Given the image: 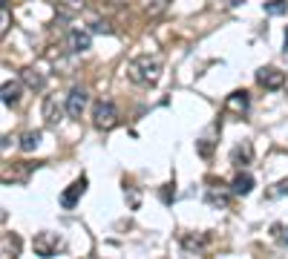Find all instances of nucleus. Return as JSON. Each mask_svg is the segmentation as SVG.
<instances>
[{
	"label": "nucleus",
	"mask_w": 288,
	"mask_h": 259,
	"mask_svg": "<svg viewBox=\"0 0 288 259\" xmlns=\"http://www.w3.org/2000/svg\"><path fill=\"white\" fill-rule=\"evenodd\" d=\"M127 75L133 84H141V87H153L159 75H162V58L159 55H138L130 61L127 66Z\"/></svg>",
	"instance_id": "nucleus-1"
},
{
	"label": "nucleus",
	"mask_w": 288,
	"mask_h": 259,
	"mask_svg": "<svg viewBox=\"0 0 288 259\" xmlns=\"http://www.w3.org/2000/svg\"><path fill=\"white\" fill-rule=\"evenodd\" d=\"M92 124L95 130H113L118 124V109L113 101H98L95 107H92Z\"/></svg>",
	"instance_id": "nucleus-2"
},
{
	"label": "nucleus",
	"mask_w": 288,
	"mask_h": 259,
	"mask_svg": "<svg viewBox=\"0 0 288 259\" xmlns=\"http://www.w3.org/2000/svg\"><path fill=\"white\" fill-rule=\"evenodd\" d=\"M87 101H90V92L84 90V87H72L69 95H66V116L81 118L84 109H87Z\"/></svg>",
	"instance_id": "nucleus-3"
},
{
	"label": "nucleus",
	"mask_w": 288,
	"mask_h": 259,
	"mask_svg": "<svg viewBox=\"0 0 288 259\" xmlns=\"http://www.w3.org/2000/svg\"><path fill=\"white\" fill-rule=\"evenodd\" d=\"M257 84L262 90H282L285 87V72L277 69V66H262L257 72Z\"/></svg>",
	"instance_id": "nucleus-4"
},
{
	"label": "nucleus",
	"mask_w": 288,
	"mask_h": 259,
	"mask_svg": "<svg viewBox=\"0 0 288 259\" xmlns=\"http://www.w3.org/2000/svg\"><path fill=\"white\" fill-rule=\"evenodd\" d=\"M63 109H66V104H61V98L58 95H46L44 98V121L49 127H55V124H61L63 121Z\"/></svg>",
	"instance_id": "nucleus-5"
},
{
	"label": "nucleus",
	"mask_w": 288,
	"mask_h": 259,
	"mask_svg": "<svg viewBox=\"0 0 288 259\" xmlns=\"http://www.w3.org/2000/svg\"><path fill=\"white\" fill-rule=\"evenodd\" d=\"M84 190H87V176H81V179H75L69 184V188L61 193V207H66V210H72V207L78 205V199L84 196Z\"/></svg>",
	"instance_id": "nucleus-6"
},
{
	"label": "nucleus",
	"mask_w": 288,
	"mask_h": 259,
	"mask_svg": "<svg viewBox=\"0 0 288 259\" xmlns=\"http://www.w3.org/2000/svg\"><path fill=\"white\" fill-rule=\"evenodd\" d=\"M58 248H61L58 233H38L35 236V253L38 256H55Z\"/></svg>",
	"instance_id": "nucleus-7"
},
{
	"label": "nucleus",
	"mask_w": 288,
	"mask_h": 259,
	"mask_svg": "<svg viewBox=\"0 0 288 259\" xmlns=\"http://www.w3.org/2000/svg\"><path fill=\"white\" fill-rule=\"evenodd\" d=\"M90 46H92V38H90L87 29H72V32H69V49L75 55H84Z\"/></svg>",
	"instance_id": "nucleus-8"
},
{
	"label": "nucleus",
	"mask_w": 288,
	"mask_h": 259,
	"mask_svg": "<svg viewBox=\"0 0 288 259\" xmlns=\"http://www.w3.org/2000/svg\"><path fill=\"white\" fill-rule=\"evenodd\" d=\"M251 190H254V176L239 170L234 176V181H231V193H234V196H248Z\"/></svg>",
	"instance_id": "nucleus-9"
},
{
	"label": "nucleus",
	"mask_w": 288,
	"mask_h": 259,
	"mask_svg": "<svg viewBox=\"0 0 288 259\" xmlns=\"http://www.w3.org/2000/svg\"><path fill=\"white\" fill-rule=\"evenodd\" d=\"M251 159H254V147H251V141L236 144L234 150H231V161H234L236 167H245V164H251Z\"/></svg>",
	"instance_id": "nucleus-10"
},
{
	"label": "nucleus",
	"mask_w": 288,
	"mask_h": 259,
	"mask_svg": "<svg viewBox=\"0 0 288 259\" xmlns=\"http://www.w3.org/2000/svg\"><path fill=\"white\" fill-rule=\"evenodd\" d=\"M248 104H251V98H248V92H245V90L231 92V95H228V101H225V107L231 109V113H239V116L248 109Z\"/></svg>",
	"instance_id": "nucleus-11"
},
{
	"label": "nucleus",
	"mask_w": 288,
	"mask_h": 259,
	"mask_svg": "<svg viewBox=\"0 0 288 259\" xmlns=\"http://www.w3.org/2000/svg\"><path fill=\"white\" fill-rule=\"evenodd\" d=\"M20 81H23V84H26L29 90H44V75H41V72L35 69V66H26V69L20 72Z\"/></svg>",
	"instance_id": "nucleus-12"
},
{
	"label": "nucleus",
	"mask_w": 288,
	"mask_h": 259,
	"mask_svg": "<svg viewBox=\"0 0 288 259\" xmlns=\"http://www.w3.org/2000/svg\"><path fill=\"white\" fill-rule=\"evenodd\" d=\"M18 101H20V84L18 81H6V84H3V104H6V107H15Z\"/></svg>",
	"instance_id": "nucleus-13"
},
{
	"label": "nucleus",
	"mask_w": 288,
	"mask_h": 259,
	"mask_svg": "<svg viewBox=\"0 0 288 259\" xmlns=\"http://www.w3.org/2000/svg\"><path fill=\"white\" fill-rule=\"evenodd\" d=\"M207 242H210L207 233H202V236H190V233H185V236H182V248L185 250H202Z\"/></svg>",
	"instance_id": "nucleus-14"
},
{
	"label": "nucleus",
	"mask_w": 288,
	"mask_h": 259,
	"mask_svg": "<svg viewBox=\"0 0 288 259\" xmlns=\"http://www.w3.org/2000/svg\"><path fill=\"white\" fill-rule=\"evenodd\" d=\"M207 202L216 205V207H225L228 202H231V193L222 190V184H219V188H207Z\"/></svg>",
	"instance_id": "nucleus-15"
},
{
	"label": "nucleus",
	"mask_w": 288,
	"mask_h": 259,
	"mask_svg": "<svg viewBox=\"0 0 288 259\" xmlns=\"http://www.w3.org/2000/svg\"><path fill=\"white\" fill-rule=\"evenodd\" d=\"M38 144H41V130H29V133L20 135V150L23 153L38 150Z\"/></svg>",
	"instance_id": "nucleus-16"
},
{
	"label": "nucleus",
	"mask_w": 288,
	"mask_h": 259,
	"mask_svg": "<svg viewBox=\"0 0 288 259\" xmlns=\"http://www.w3.org/2000/svg\"><path fill=\"white\" fill-rule=\"evenodd\" d=\"M262 9H265V15H271V18H279V15L288 12V0H271V3L262 6Z\"/></svg>",
	"instance_id": "nucleus-17"
},
{
	"label": "nucleus",
	"mask_w": 288,
	"mask_h": 259,
	"mask_svg": "<svg viewBox=\"0 0 288 259\" xmlns=\"http://www.w3.org/2000/svg\"><path fill=\"white\" fill-rule=\"evenodd\" d=\"M210 133H213V127H210ZM210 133H207V135H202V138L196 141V150H199V156H205V159L210 156V153H213V135H210Z\"/></svg>",
	"instance_id": "nucleus-18"
},
{
	"label": "nucleus",
	"mask_w": 288,
	"mask_h": 259,
	"mask_svg": "<svg viewBox=\"0 0 288 259\" xmlns=\"http://www.w3.org/2000/svg\"><path fill=\"white\" fill-rule=\"evenodd\" d=\"M170 6V0H144V9H147V15H162L164 9Z\"/></svg>",
	"instance_id": "nucleus-19"
},
{
	"label": "nucleus",
	"mask_w": 288,
	"mask_h": 259,
	"mask_svg": "<svg viewBox=\"0 0 288 259\" xmlns=\"http://www.w3.org/2000/svg\"><path fill=\"white\" fill-rule=\"evenodd\" d=\"M90 32H95V35H113V26H110L107 20L92 18V20H90Z\"/></svg>",
	"instance_id": "nucleus-20"
},
{
	"label": "nucleus",
	"mask_w": 288,
	"mask_h": 259,
	"mask_svg": "<svg viewBox=\"0 0 288 259\" xmlns=\"http://www.w3.org/2000/svg\"><path fill=\"white\" fill-rule=\"evenodd\" d=\"M58 3H61L63 9H81L84 6V0H58Z\"/></svg>",
	"instance_id": "nucleus-21"
},
{
	"label": "nucleus",
	"mask_w": 288,
	"mask_h": 259,
	"mask_svg": "<svg viewBox=\"0 0 288 259\" xmlns=\"http://www.w3.org/2000/svg\"><path fill=\"white\" fill-rule=\"evenodd\" d=\"M274 233H277V239L288 248V228H279V225H277V228H274Z\"/></svg>",
	"instance_id": "nucleus-22"
},
{
	"label": "nucleus",
	"mask_w": 288,
	"mask_h": 259,
	"mask_svg": "<svg viewBox=\"0 0 288 259\" xmlns=\"http://www.w3.org/2000/svg\"><path fill=\"white\" fill-rule=\"evenodd\" d=\"M170 188H173V184H167V188L162 190V202H164V205H170L173 196H176V190H170Z\"/></svg>",
	"instance_id": "nucleus-23"
},
{
	"label": "nucleus",
	"mask_w": 288,
	"mask_h": 259,
	"mask_svg": "<svg viewBox=\"0 0 288 259\" xmlns=\"http://www.w3.org/2000/svg\"><path fill=\"white\" fill-rule=\"evenodd\" d=\"M124 193H130V207H133V210H135L138 205H141V196H138V193H135L133 188H130V190H124Z\"/></svg>",
	"instance_id": "nucleus-24"
},
{
	"label": "nucleus",
	"mask_w": 288,
	"mask_h": 259,
	"mask_svg": "<svg viewBox=\"0 0 288 259\" xmlns=\"http://www.w3.org/2000/svg\"><path fill=\"white\" fill-rule=\"evenodd\" d=\"M277 196H288V179H282L277 184Z\"/></svg>",
	"instance_id": "nucleus-25"
},
{
	"label": "nucleus",
	"mask_w": 288,
	"mask_h": 259,
	"mask_svg": "<svg viewBox=\"0 0 288 259\" xmlns=\"http://www.w3.org/2000/svg\"><path fill=\"white\" fill-rule=\"evenodd\" d=\"M285 52H288V29H285Z\"/></svg>",
	"instance_id": "nucleus-26"
}]
</instances>
